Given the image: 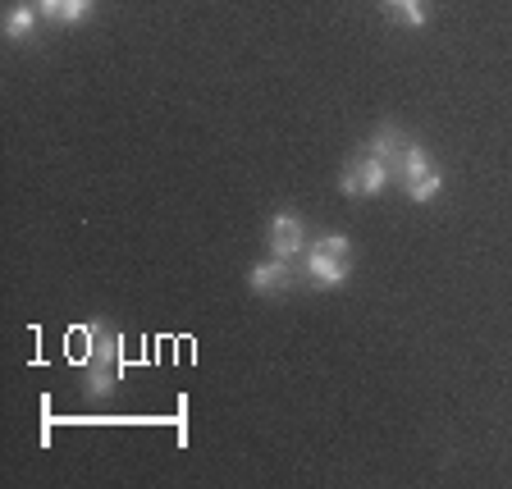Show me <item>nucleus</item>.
I'll list each match as a JSON object with an SVG mask.
<instances>
[{
	"label": "nucleus",
	"instance_id": "f257e3e1",
	"mask_svg": "<svg viewBox=\"0 0 512 489\" xmlns=\"http://www.w3.org/2000/svg\"><path fill=\"white\" fill-rule=\"evenodd\" d=\"M92 330V352H87V394L92 398H106L115 394L119 375H124V366H119V334L110 330L106 320H92L87 325Z\"/></svg>",
	"mask_w": 512,
	"mask_h": 489
},
{
	"label": "nucleus",
	"instance_id": "f03ea898",
	"mask_svg": "<svg viewBox=\"0 0 512 489\" xmlns=\"http://www.w3.org/2000/svg\"><path fill=\"white\" fill-rule=\"evenodd\" d=\"M389 183H394V170H389V160H380L375 151H362V156L339 174L343 197H380Z\"/></svg>",
	"mask_w": 512,
	"mask_h": 489
},
{
	"label": "nucleus",
	"instance_id": "7ed1b4c3",
	"mask_svg": "<svg viewBox=\"0 0 512 489\" xmlns=\"http://www.w3.org/2000/svg\"><path fill=\"white\" fill-rule=\"evenodd\" d=\"M266 243H270V256L293 261V256L302 252V243H307V224H302V215L279 211L275 220H270V229H266Z\"/></svg>",
	"mask_w": 512,
	"mask_h": 489
},
{
	"label": "nucleus",
	"instance_id": "20e7f679",
	"mask_svg": "<svg viewBox=\"0 0 512 489\" xmlns=\"http://www.w3.org/2000/svg\"><path fill=\"white\" fill-rule=\"evenodd\" d=\"M352 270V256H339V252H325V247L311 243L307 247V279L316 288H339Z\"/></svg>",
	"mask_w": 512,
	"mask_h": 489
},
{
	"label": "nucleus",
	"instance_id": "39448f33",
	"mask_svg": "<svg viewBox=\"0 0 512 489\" xmlns=\"http://www.w3.org/2000/svg\"><path fill=\"white\" fill-rule=\"evenodd\" d=\"M247 284H252L256 293H266V298H279V293H288V288H293V261H284V256L261 261V266H252Z\"/></svg>",
	"mask_w": 512,
	"mask_h": 489
},
{
	"label": "nucleus",
	"instance_id": "423d86ee",
	"mask_svg": "<svg viewBox=\"0 0 512 489\" xmlns=\"http://www.w3.org/2000/svg\"><path fill=\"white\" fill-rule=\"evenodd\" d=\"M389 170H394V183H416L421 179V174H430L435 170V165H430V156H426V147H416V142H407L403 151H398V160L394 165H389Z\"/></svg>",
	"mask_w": 512,
	"mask_h": 489
},
{
	"label": "nucleus",
	"instance_id": "0eeeda50",
	"mask_svg": "<svg viewBox=\"0 0 512 489\" xmlns=\"http://www.w3.org/2000/svg\"><path fill=\"white\" fill-rule=\"evenodd\" d=\"M96 0H37V10H42V19L51 23H64V28H74V23H83L87 14H92Z\"/></svg>",
	"mask_w": 512,
	"mask_h": 489
},
{
	"label": "nucleus",
	"instance_id": "6e6552de",
	"mask_svg": "<svg viewBox=\"0 0 512 489\" xmlns=\"http://www.w3.org/2000/svg\"><path fill=\"white\" fill-rule=\"evenodd\" d=\"M37 14H42L37 10V0H19V5L10 10V19H5V37H10V42H28Z\"/></svg>",
	"mask_w": 512,
	"mask_h": 489
},
{
	"label": "nucleus",
	"instance_id": "1a4fd4ad",
	"mask_svg": "<svg viewBox=\"0 0 512 489\" xmlns=\"http://www.w3.org/2000/svg\"><path fill=\"white\" fill-rule=\"evenodd\" d=\"M403 147H407V138H403V133H398L394 124H380V133H375V138L366 142V151H375V156H380V160H389V165H394V160H398V151H403Z\"/></svg>",
	"mask_w": 512,
	"mask_h": 489
},
{
	"label": "nucleus",
	"instance_id": "9d476101",
	"mask_svg": "<svg viewBox=\"0 0 512 489\" xmlns=\"http://www.w3.org/2000/svg\"><path fill=\"white\" fill-rule=\"evenodd\" d=\"M403 192H407V202H430V197H439V192H444V174L430 170V174H421L416 183H407Z\"/></svg>",
	"mask_w": 512,
	"mask_h": 489
},
{
	"label": "nucleus",
	"instance_id": "9b49d317",
	"mask_svg": "<svg viewBox=\"0 0 512 489\" xmlns=\"http://www.w3.org/2000/svg\"><path fill=\"white\" fill-rule=\"evenodd\" d=\"M384 10L394 14V19L412 23V28H426V5L421 0H384Z\"/></svg>",
	"mask_w": 512,
	"mask_h": 489
}]
</instances>
